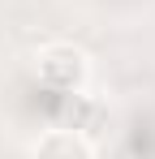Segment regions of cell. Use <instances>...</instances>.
<instances>
[{
    "mask_svg": "<svg viewBox=\"0 0 155 159\" xmlns=\"http://www.w3.org/2000/svg\"><path fill=\"white\" fill-rule=\"evenodd\" d=\"M35 78L48 90H60V95H78L86 82H91V56L73 48V43H48L35 56Z\"/></svg>",
    "mask_w": 155,
    "mask_h": 159,
    "instance_id": "cell-1",
    "label": "cell"
},
{
    "mask_svg": "<svg viewBox=\"0 0 155 159\" xmlns=\"http://www.w3.org/2000/svg\"><path fill=\"white\" fill-rule=\"evenodd\" d=\"M30 159H95V146L78 129H43L30 142Z\"/></svg>",
    "mask_w": 155,
    "mask_h": 159,
    "instance_id": "cell-2",
    "label": "cell"
}]
</instances>
